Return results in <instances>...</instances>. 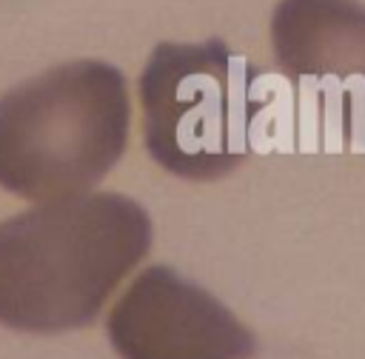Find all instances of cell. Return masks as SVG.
Wrapping results in <instances>:
<instances>
[{
	"label": "cell",
	"instance_id": "6da1fadb",
	"mask_svg": "<svg viewBox=\"0 0 365 359\" xmlns=\"http://www.w3.org/2000/svg\"><path fill=\"white\" fill-rule=\"evenodd\" d=\"M148 245V214L125 194L51 199L0 222V322L31 333L91 325Z\"/></svg>",
	"mask_w": 365,
	"mask_h": 359
},
{
	"label": "cell",
	"instance_id": "7a4b0ae2",
	"mask_svg": "<svg viewBox=\"0 0 365 359\" xmlns=\"http://www.w3.org/2000/svg\"><path fill=\"white\" fill-rule=\"evenodd\" d=\"M128 85L103 60H71L0 97V188L23 199L91 191L128 142Z\"/></svg>",
	"mask_w": 365,
	"mask_h": 359
},
{
	"label": "cell",
	"instance_id": "3957f363",
	"mask_svg": "<svg viewBox=\"0 0 365 359\" xmlns=\"http://www.w3.org/2000/svg\"><path fill=\"white\" fill-rule=\"evenodd\" d=\"M268 103L262 68L217 37L160 43L140 74L145 148L182 180L208 182L240 168Z\"/></svg>",
	"mask_w": 365,
	"mask_h": 359
},
{
	"label": "cell",
	"instance_id": "277c9868",
	"mask_svg": "<svg viewBox=\"0 0 365 359\" xmlns=\"http://www.w3.org/2000/svg\"><path fill=\"white\" fill-rule=\"evenodd\" d=\"M271 46L314 140L365 154V6L279 0Z\"/></svg>",
	"mask_w": 365,
	"mask_h": 359
},
{
	"label": "cell",
	"instance_id": "5b68a950",
	"mask_svg": "<svg viewBox=\"0 0 365 359\" xmlns=\"http://www.w3.org/2000/svg\"><path fill=\"white\" fill-rule=\"evenodd\" d=\"M123 359H248L254 336L208 291L165 265L145 268L108 313Z\"/></svg>",
	"mask_w": 365,
	"mask_h": 359
}]
</instances>
